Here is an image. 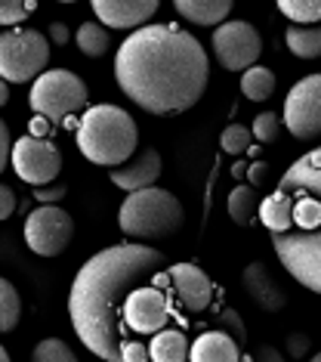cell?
Returning a JSON list of instances; mask_svg holds the SVG:
<instances>
[{"label": "cell", "instance_id": "obj_9", "mask_svg": "<svg viewBox=\"0 0 321 362\" xmlns=\"http://www.w3.org/2000/svg\"><path fill=\"white\" fill-rule=\"evenodd\" d=\"M13 168L19 180H25L28 186H53V180L62 170V152L56 149V143L37 136H22L13 146Z\"/></svg>", "mask_w": 321, "mask_h": 362}, {"label": "cell", "instance_id": "obj_37", "mask_svg": "<svg viewBox=\"0 0 321 362\" xmlns=\"http://www.w3.org/2000/svg\"><path fill=\"white\" fill-rule=\"evenodd\" d=\"M10 164V127L0 124V168Z\"/></svg>", "mask_w": 321, "mask_h": 362}, {"label": "cell", "instance_id": "obj_35", "mask_svg": "<svg viewBox=\"0 0 321 362\" xmlns=\"http://www.w3.org/2000/svg\"><path fill=\"white\" fill-rule=\"evenodd\" d=\"M65 195V186L62 183H53V186H44V189H35V199L37 204H56Z\"/></svg>", "mask_w": 321, "mask_h": 362}, {"label": "cell", "instance_id": "obj_34", "mask_svg": "<svg viewBox=\"0 0 321 362\" xmlns=\"http://www.w3.org/2000/svg\"><path fill=\"white\" fill-rule=\"evenodd\" d=\"M247 362H284V356L278 353L272 344H260V347L250 350V356H247Z\"/></svg>", "mask_w": 321, "mask_h": 362}, {"label": "cell", "instance_id": "obj_23", "mask_svg": "<svg viewBox=\"0 0 321 362\" xmlns=\"http://www.w3.org/2000/svg\"><path fill=\"white\" fill-rule=\"evenodd\" d=\"M109 44H111V37L102 22H84V25L78 28V47L90 59H99V56L109 53Z\"/></svg>", "mask_w": 321, "mask_h": 362}, {"label": "cell", "instance_id": "obj_25", "mask_svg": "<svg viewBox=\"0 0 321 362\" xmlns=\"http://www.w3.org/2000/svg\"><path fill=\"white\" fill-rule=\"evenodd\" d=\"M291 25H321V0H281L278 4Z\"/></svg>", "mask_w": 321, "mask_h": 362}, {"label": "cell", "instance_id": "obj_16", "mask_svg": "<svg viewBox=\"0 0 321 362\" xmlns=\"http://www.w3.org/2000/svg\"><path fill=\"white\" fill-rule=\"evenodd\" d=\"M241 282H244V288H247V294H250V300L257 303L260 310H266V313L284 310L287 298H284L281 285L272 279V273L266 269V263H262V260L247 263L244 273H241Z\"/></svg>", "mask_w": 321, "mask_h": 362}, {"label": "cell", "instance_id": "obj_26", "mask_svg": "<svg viewBox=\"0 0 321 362\" xmlns=\"http://www.w3.org/2000/svg\"><path fill=\"white\" fill-rule=\"evenodd\" d=\"M19 316H22V300H19V291L13 288L10 279L0 282V332L10 334L16 325H19Z\"/></svg>", "mask_w": 321, "mask_h": 362}, {"label": "cell", "instance_id": "obj_6", "mask_svg": "<svg viewBox=\"0 0 321 362\" xmlns=\"http://www.w3.org/2000/svg\"><path fill=\"white\" fill-rule=\"evenodd\" d=\"M87 93H90L87 84L74 75V71L53 69V71H44V75L31 84L28 103L37 115H44L47 121L59 124V121L71 118L74 112L87 109Z\"/></svg>", "mask_w": 321, "mask_h": 362}, {"label": "cell", "instance_id": "obj_8", "mask_svg": "<svg viewBox=\"0 0 321 362\" xmlns=\"http://www.w3.org/2000/svg\"><path fill=\"white\" fill-rule=\"evenodd\" d=\"M74 220L59 204H37L25 220V242L40 257H59L71 245Z\"/></svg>", "mask_w": 321, "mask_h": 362}, {"label": "cell", "instance_id": "obj_28", "mask_svg": "<svg viewBox=\"0 0 321 362\" xmlns=\"http://www.w3.org/2000/svg\"><path fill=\"white\" fill-rule=\"evenodd\" d=\"M250 143H253V130H247L241 124H229L219 136V146L226 155H241L250 149Z\"/></svg>", "mask_w": 321, "mask_h": 362}, {"label": "cell", "instance_id": "obj_4", "mask_svg": "<svg viewBox=\"0 0 321 362\" xmlns=\"http://www.w3.org/2000/svg\"><path fill=\"white\" fill-rule=\"evenodd\" d=\"M74 139L90 164L114 170L136 155L139 127L133 115H127L118 105H93L80 115V127Z\"/></svg>", "mask_w": 321, "mask_h": 362}, {"label": "cell", "instance_id": "obj_18", "mask_svg": "<svg viewBox=\"0 0 321 362\" xmlns=\"http://www.w3.org/2000/svg\"><path fill=\"white\" fill-rule=\"evenodd\" d=\"M176 13L186 16V22L201 28L210 25H226V16L232 13V4L229 0H176Z\"/></svg>", "mask_w": 321, "mask_h": 362}, {"label": "cell", "instance_id": "obj_44", "mask_svg": "<svg viewBox=\"0 0 321 362\" xmlns=\"http://www.w3.org/2000/svg\"><path fill=\"white\" fill-rule=\"evenodd\" d=\"M312 362H321V353H318V356H315V359H312Z\"/></svg>", "mask_w": 321, "mask_h": 362}, {"label": "cell", "instance_id": "obj_36", "mask_svg": "<svg viewBox=\"0 0 321 362\" xmlns=\"http://www.w3.org/2000/svg\"><path fill=\"white\" fill-rule=\"evenodd\" d=\"M13 208H16V195L10 186H0V220L13 217Z\"/></svg>", "mask_w": 321, "mask_h": 362}, {"label": "cell", "instance_id": "obj_33", "mask_svg": "<svg viewBox=\"0 0 321 362\" xmlns=\"http://www.w3.org/2000/svg\"><path fill=\"white\" fill-rule=\"evenodd\" d=\"M309 344H312V337H309V334L293 332L291 337H287V353H291L293 359H303V356L309 353Z\"/></svg>", "mask_w": 321, "mask_h": 362}, {"label": "cell", "instance_id": "obj_39", "mask_svg": "<svg viewBox=\"0 0 321 362\" xmlns=\"http://www.w3.org/2000/svg\"><path fill=\"white\" fill-rule=\"evenodd\" d=\"M49 124H53V121H47L44 115H37L35 121H31V136H37V139H44L47 136V130H49Z\"/></svg>", "mask_w": 321, "mask_h": 362}, {"label": "cell", "instance_id": "obj_1", "mask_svg": "<svg viewBox=\"0 0 321 362\" xmlns=\"http://www.w3.org/2000/svg\"><path fill=\"white\" fill-rule=\"evenodd\" d=\"M207 53L179 25H145L114 56V78L127 100L148 115H179L207 90Z\"/></svg>", "mask_w": 321, "mask_h": 362}, {"label": "cell", "instance_id": "obj_13", "mask_svg": "<svg viewBox=\"0 0 321 362\" xmlns=\"http://www.w3.org/2000/svg\"><path fill=\"white\" fill-rule=\"evenodd\" d=\"M170 276V288L173 294L179 298V303L188 310V313H201L210 307L213 300V282L207 279L201 267H195V263H173L167 269Z\"/></svg>", "mask_w": 321, "mask_h": 362}, {"label": "cell", "instance_id": "obj_27", "mask_svg": "<svg viewBox=\"0 0 321 362\" xmlns=\"http://www.w3.org/2000/svg\"><path fill=\"white\" fill-rule=\"evenodd\" d=\"M31 362H78V356L71 353V347L59 337H47L40 341L35 353H31Z\"/></svg>", "mask_w": 321, "mask_h": 362}, {"label": "cell", "instance_id": "obj_30", "mask_svg": "<svg viewBox=\"0 0 321 362\" xmlns=\"http://www.w3.org/2000/svg\"><path fill=\"white\" fill-rule=\"evenodd\" d=\"M35 0H28V4H13V0H6V4H0V22H4L6 28L10 25H19V22L28 16L31 10H35Z\"/></svg>", "mask_w": 321, "mask_h": 362}, {"label": "cell", "instance_id": "obj_31", "mask_svg": "<svg viewBox=\"0 0 321 362\" xmlns=\"http://www.w3.org/2000/svg\"><path fill=\"white\" fill-rule=\"evenodd\" d=\"M219 325H222V332H229L235 337L238 344H241V350H244V341H247V334H244V322H241V316H238L235 310H222L219 313Z\"/></svg>", "mask_w": 321, "mask_h": 362}, {"label": "cell", "instance_id": "obj_5", "mask_svg": "<svg viewBox=\"0 0 321 362\" xmlns=\"http://www.w3.org/2000/svg\"><path fill=\"white\" fill-rule=\"evenodd\" d=\"M183 220L186 214L179 199L158 186L127 195L118 214L121 229L133 238H170L173 233H179Z\"/></svg>", "mask_w": 321, "mask_h": 362}, {"label": "cell", "instance_id": "obj_10", "mask_svg": "<svg viewBox=\"0 0 321 362\" xmlns=\"http://www.w3.org/2000/svg\"><path fill=\"white\" fill-rule=\"evenodd\" d=\"M262 50V40L260 31L250 25V22H226L213 31V56L222 69L229 71H247L253 69V62L260 59Z\"/></svg>", "mask_w": 321, "mask_h": 362}, {"label": "cell", "instance_id": "obj_20", "mask_svg": "<svg viewBox=\"0 0 321 362\" xmlns=\"http://www.w3.org/2000/svg\"><path fill=\"white\" fill-rule=\"evenodd\" d=\"M152 362H186L192 353V344L183 332H158L152 337Z\"/></svg>", "mask_w": 321, "mask_h": 362}, {"label": "cell", "instance_id": "obj_38", "mask_svg": "<svg viewBox=\"0 0 321 362\" xmlns=\"http://www.w3.org/2000/svg\"><path fill=\"white\" fill-rule=\"evenodd\" d=\"M247 174H250L253 183H262V180L269 177V164H266V161H253L250 168H247Z\"/></svg>", "mask_w": 321, "mask_h": 362}, {"label": "cell", "instance_id": "obj_14", "mask_svg": "<svg viewBox=\"0 0 321 362\" xmlns=\"http://www.w3.org/2000/svg\"><path fill=\"white\" fill-rule=\"evenodd\" d=\"M161 170H164L161 152L152 149V146H143L127 164L111 170V183L118 189H127V192L133 195V192H143V189H152L158 183Z\"/></svg>", "mask_w": 321, "mask_h": 362}, {"label": "cell", "instance_id": "obj_12", "mask_svg": "<svg viewBox=\"0 0 321 362\" xmlns=\"http://www.w3.org/2000/svg\"><path fill=\"white\" fill-rule=\"evenodd\" d=\"M170 319V303L161 294V288H136L123 303V322L133 328L136 334H158L164 332Z\"/></svg>", "mask_w": 321, "mask_h": 362}, {"label": "cell", "instance_id": "obj_19", "mask_svg": "<svg viewBox=\"0 0 321 362\" xmlns=\"http://www.w3.org/2000/svg\"><path fill=\"white\" fill-rule=\"evenodd\" d=\"M260 220L272 235L287 233V229H291V195L281 192V189L266 195V199L260 202Z\"/></svg>", "mask_w": 321, "mask_h": 362}, {"label": "cell", "instance_id": "obj_7", "mask_svg": "<svg viewBox=\"0 0 321 362\" xmlns=\"http://www.w3.org/2000/svg\"><path fill=\"white\" fill-rule=\"evenodd\" d=\"M49 62V44L35 28H10L0 37V75L6 84L37 81Z\"/></svg>", "mask_w": 321, "mask_h": 362}, {"label": "cell", "instance_id": "obj_41", "mask_svg": "<svg viewBox=\"0 0 321 362\" xmlns=\"http://www.w3.org/2000/svg\"><path fill=\"white\" fill-rule=\"evenodd\" d=\"M6 100H10V84L4 81V84H0V103H6Z\"/></svg>", "mask_w": 321, "mask_h": 362}, {"label": "cell", "instance_id": "obj_43", "mask_svg": "<svg viewBox=\"0 0 321 362\" xmlns=\"http://www.w3.org/2000/svg\"><path fill=\"white\" fill-rule=\"evenodd\" d=\"M0 362H10V353L6 350H0Z\"/></svg>", "mask_w": 321, "mask_h": 362}, {"label": "cell", "instance_id": "obj_32", "mask_svg": "<svg viewBox=\"0 0 321 362\" xmlns=\"http://www.w3.org/2000/svg\"><path fill=\"white\" fill-rule=\"evenodd\" d=\"M121 362H152V353H148V347L139 341H123Z\"/></svg>", "mask_w": 321, "mask_h": 362}, {"label": "cell", "instance_id": "obj_40", "mask_svg": "<svg viewBox=\"0 0 321 362\" xmlns=\"http://www.w3.org/2000/svg\"><path fill=\"white\" fill-rule=\"evenodd\" d=\"M49 37H53L56 44H68V28H65L62 22H53V25H49Z\"/></svg>", "mask_w": 321, "mask_h": 362}, {"label": "cell", "instance_id": "obj_3", "mask_svg": "<svg viewBox=\"0 0 321 362\" xmlns=\"http://www.w3.org/2000/svg\"><path fill=\"white\" fill-rule=\"evenodd\" d=\"M278 189L291 195V229L272 235V248L296 282L321 294V146L296 158Z\"/></svg>", "mask_w": 321, "mask_h": 362}, {"label": "cell", "instance_id": "obj_15", "mask_svg": "<svg viewBox=\"0 0 321 362\" xmlns=\"http://www.w3.org/2000/svg\"><path fill=\"white\" fill-rule=\"evenodd\" d=\"M93 13L105 28H145V22L158 13L155 0H93Z\"/></svg>", "mask_w": 321, "mask_h": 362}, {"label": "cell", "instance_id": "obj_29", "mask_svg": "<svg viewBox=\"0 0 321 362\" xmlns=\"http://www.w3.org/2000/svg\"><path fill=\"white\" fill-rule=\"evenodd\" d=\"M250 130H253V139H260V143H275V139L281 136V118H278L275 112H262V115H257Z\"/></svg>", "mask_w": 321, "mask_h": 362}, {"label": "cell", "instance_id": "obj_21", "mask_svg": "<svg viewBox=\"0 0 321 362\" xmlns=\"http://www.w3.org/2000/svg\"><path fill=\"white\" fill-rule=\"evenodd\" d=\"M284 40L291 53L300 59H318L321 56V25H291Z\"/></svg>", "mask_w": 321, "mask_h": 362}, {"label": "cell", "instance_id": "obj_17", "mask_svg": "<svg viewBox=\"0 0 321 362\" xmlns=\"http://www.w3.org/2000/svg\"><path fill=\"white\" fill-rule=\"evenodd\" d=\"M188 362H241V344L229 332H204L195 337Z\"/></svg>", "mask_w": 321, "mask_h": 362}, {"label": "cell", "instance_id": "obj_2", "mask_svg": "<svg viewBox=\"0 0 321 362\" xmlns=\"http://www.w3.org/2000/svg\"><path fill=\"white\" fill-rule=\"evenodd\" d=\"M164 254L148 245H111L90 257L74 276L68 294V316L78 337L93 356L121 362L123 350V303L161 273Z\"/></svg>", "mask_w": 321, "mask_h": 362}, {"label": "cell", "instance_id": "obj_24", "mask_svg": "<svg viewBox=\"0 0 321 362\" xmlns=\"http://www.w3.org/2000/svg\"><path fill=\"white\" fill-rule=\"evenodd\" d=\"M241 90H244L247 100L262 103V100H269V96L275 93V75H272L269 69H262V65H253V69L244 71Z\"/></svg>", "mask_w": 321, "mask_h": 362}, {"label": "cell", "instance_id": "obj_22", "mask_svg": "<svg viewBox=\"0 0 321 362\" xmlns=\"http://www.w3.org/2000/svg\"><path fill=\"white\" fill-rule=\"evenodd\" d=\"M260 204V192L253 186H235L229 192V217L235 220L238 226H250L253 214H257Z\"/></svg>", "mask_w": 321, "mask_h": 362}, {"label": "cell", "instance_id": "obj_42", "mask_svg": "<svg viewBox=\"0 0 321 362\" xmlns=\"http://www.w3.org/2000/svg\"><path fill=\"white\" fill-rule=\"evenodd\" d=\"M247 168H250V164H235L232 174H235V177H244V174H247Z\"/></svg>", "mask_w": 321, "mask_h": 362}, {"label": "cell", "instance_id": "obj_11", "mask_svg": "<svg viewBox=\"0 0 321 362\" xmlns=\"http://www.w3.org/2000/svg\"><path fill=\"white\" fill-rule=\"evenodd\" d=\"M284 127L296 139L321 136V75L296 81L284 100Z\"/></svg>", "mask_w": 321, "mask_h": 362}]
</instances>
